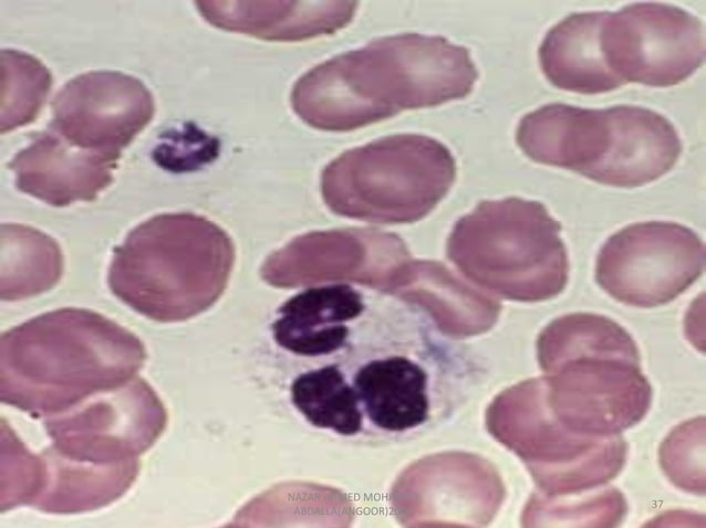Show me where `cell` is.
<instances>
[{
    "mask_svg": "<svg viewBox=\"0 0 706 528\" xmlns=\"http://www.w3.org/2000/svg\"><path fill=\"white\" fill-rule=\"evenodd\" d=\"M1 298L19 300L53 287L62 274L59 244L22 224L1 225Z\"/></svg>",
    "mask_w": 706,
    "mask_h": 528,
    "instance_id": "ac0fdd59",
    "label": "cell"
},
{
    "mask_svg": "<svg viewBox=\"0 0 706 528\" xmlns=\"http://www.w3.org/2000/svg\"><path fill=\"white\" fill-rule=\"evenodd\" d=\"M560 231L561 224L537 201H482L456 223L448 251L467 273L506 295L546 299L568 281Z\"/></svg>",
    "mask_w": 706,
    "mask_h": 528,
    "instance_id": "8992f818",
    "label": "cell"
},
{
    "mask_svg": "<svg viewBox=\"0 0 706 528\" xmlns=\"http://www.w3.org/2000/svg\"><path fill=\"white\" fill-rule=\"evenodd\" d=\"M40 460V487L31 506L55 514L89 511L116 500L138 472L137 458L115 464L81 462L52 446Z\"/></svg>",
    "mask_w": 706,
    "mask_h": 528,
    "instance_id": "e0dca14e",
    "label": "cell"
},
{
    "mask_svg": "<svg viewBox=\"0 0 706 528\" xmlns=\"http://www.w3.org/2000/svg\"><path fill=\"white\" fill-rule=\"evenodd\" d=\"M1 133L34 120L52 85V75L37 57L1 51Z\"/></svg>",
    "mask_w": 706,
    "mask_h": 528,
    "instance_id": "d6986e66",
    "label": "cell"
},
{
    "mask_svg": "<svg viewBox=\"0 0 706 528\" xmlns=\"http://www.w3.org/2000/svg\"><path fill=\"white\" fill-rule=\"evenodd\" d=\"M216 28L269 41H301L344 28L355 1H196Z\"/></svg>",
    "mask_w": 706,
    "mask_h": 528,
    "instance_id": "9a60e30c",
    "label": "cell"
},
{
    "mask_svg": "<svg viewBox=\"0 0 706 528\" xmlns=\"http://www.w3.org/2000/svg\"><path fill=\"white\" fill-rule=\"evenodd\" d=\"M609 110L613 126L612 146L588 179L632 188L652 182L674 167L682 142L669 120L633 105H617Z\"/></svg>",
    "mask_w": 706,
    "mask_h": 528,
    "instance_id": "5bb4252c",
    "label": "cell"
},
{
    "mask_svg": "<svg viewBox=\"0 0 706 528\" xmlns=\"http://www.w3.org/2000/svg\"><path fill=\"white\" fill-rule=\"evenodd\" d=\"M230 236L193 213L153 217L114 251L108 285L139 314L160 321L194 316L222 292L233 264Z\"/></svg>",
    "mask_w": 706,
    "mask_h": 528,
    "instance_id": "5b68a950",
    "label": "cell"
},
{
    "mask_svg": "<svg viewBox=\"0 0 706 528\" xmlns=\"http://www.w3.org/2000/svg\"><path fill=\"white\" fill-rule=\"evenodd\" d=\"M454 178L455 161L444 145L423 135H395L331 162L322 175V194L345 217L409 222L426 214Z\"/></svg>",
    "mask_w": 706,
    "mask_h": 528,
    "instance_id": "52a82bcc",
    "label": "cell"
},
{
    "mask_svg": "<svg viewBox=\"0 0 706 528\" xmlns=\"http://www.w3.org/2000/svg\"><path fill=\"white\" fill-rule=\"evenodd\" d=\"M145 357L134 334L97 313L49 311L1 336V401L55 415L135 378Z\"/></svg>",
    "mask_w": 706,
    "mask_h": 528,
    "instance_id": "3957f363",
    "label": "cell"
},
{
    "mask_svg": "<svg viewBox=\"0 0 706 528\" xmlns=\"http://www.w3.org/2000/svg\"><path fill=\"white\" fill-rule=\"evenodd\" d=\"M660 463L668 479L695 495L705 494V418L677 425L660 447Z\"/></svg>",
    "mask_w": 706,
    "mask_h": 528,
    "instance_id": "ffe728a7",
    "label": "cell"
},
{
    "mask_svg": "<svg viewBox=\"0 0 706 528\" xmlns=\"http://www.w3.org/2000/svg\"><path fill=\"white\" fill-rule=\"evenodd\" d=\"M609 11L572 13L546 34L539 60L543 74L560 89L580 94L613 91L625 82L606 64L601 28Z\"/></svg>",
    "mask_w": 706,
    "mask_h": 528,
    "instance_id": "2e32d148",
    "label": "cell"
},
{
    "mask_svg": "<svg viewBox=\"0 0 706 528\" xmlns=\"http://www.w3.org/2000/svg\"><path fill=\"white\" fill-rule=\"evenodd\" d=\"M48 125L71 144L120 159L123 148L152 120V93L136 77L92 71L70 80L51 102Z\"/></svg>",
    "mask_w": 706,
    "mask_h": 528,
    "instance_id": "8fae6325",
    "label": "cell"
},
{
    "mask_svg": "<svg viewBox=\"0 0 706 528\" xmlns=\"http://www.w3.org/2000/svg\"><path fill=\"white\" fill-rule=\"evenodd\" d=\"M272 338L289 400L311 426L346 441H408L455 410L470 367L424 306L359 282L310 285L277 310Z\"/></svg>",
    "mask_w": 706,
    "mask_h": 528,
    "instance_id": "6da1fadb",
    "label": "cell"
},
{
    "mask_svg": "<svg viewBox=\"0 0 706 528\" xmlns=\"http://www.w3.org/2000/svg\"><path fill=\"white\" fill-rule=\"evenodd\" d=\"M609 67L625 83L667 87L689 77L705 59V28L692 13L640 2L609 12L600 34Z\"/></svg>",
    "mask_w": 706,
    "mask_h": 528,
    "instance_id": "9c48e42d",
    "label": "cell"
},
{
    "mask_svg": "<svg viewBox=\"0 0 706 528\" xmlns=\"http://www.w3.org/2000/svg\"><path fill=\"white\" fill-rule=\"evenodd\" d=\"M540 353L552 372L551 404L568 430L613 436L638 423L652 402L636 342L614 320L590 313L556 319Z\"/></svg>",
    "mask_w": 706,
    "mask_h": 528,
    "instance_id": "277c9868",
    "label": "cell"
},
{
    "mask_svg": "<svg viewBox=\"0 0 706 528\" xmlns=\"http://www.w3.org/2000/svg\"><path fill=\"white\" fill-rule=\"evenodd\" d=\"M705 270V245L689 228L647 221L627 225L601 247L595 279L625 305L652 308L674 300Z\"/></svg>",
    "mask_w": 706,
    "mask_h": 528,
    "instance_id": "ba28073f",
    "label": "cell"
},
{
    "mask_svg": "<svg viewBox=\"0 0 706 528\" xmlns=\"http://www.w3.org/2000/svg\"><path fill=\"white\" fill-rule=\"evenodd\" d=\"M52 447L81 462L115 464L136 460L160 429V406L139 378L96 393L65 412L46 416Z\"/></svg>",
    "mask_w": 706,
    "mask_h": 528,
    "instance_id": "30bf717a",
    "label": "cell"
},
{
    "mask_svg": "<svg viewBox=\"0 0 706 528\" xmlns=\"http://www.w3.org/2000/svg\"><path fill=\"white\" fill-rule=\"evenodd\" d=\"M567 496L568 500L559 503L556 510L562 526L614 527L626 515V499L613 487L583 497L581 493Z\"/></svg>",
    "mask_w": 706,
    "mask_h": 528,
    "instance_id": "44dd1931",
    "label": "cell"
},
{
    "mask_svg": "<svg viewBox=\"0 0 706 528\" xmlns=\"http://www.w3.org/2000/svg\"><path fill=\"white\" fill-rule=\"evenodd\" d=\"M118 158L75 146L49 127L9 162L17 188L53 207L92 201L113 181Z\"/></svg>",
    "mask_w": 706,
    "mask_h": 528,
    "instance_id": "7c38bea8",
    "label": "cell"
},
{
    "mask_svg": "<svg viewBox=\"0 0 706 528\" xmlns=\"http://www.w3.org/2000/svg\"><path fill=\"white\" fill-rule=\"evenodd\" d=\"M477 77L466 47L439 35L404 33L314 66L295 82L291 105L314 128L347 131L464 98Z\"/></svg>",
    "mask_w": 706,
    "mask_h": 528,
    "instance_id": "7a4b0ae2",
    "label": "cell"
},
{
    "mask_svg": "<svg viewBox=\"0 0 706 528\" xmlns=\"http://www.w3.org/2000/svg\"><path fill=\"white\" fill-rule=\"evenodd\" d=\"M516 138L532 160L588 178L609 154L613 127L609 108L549 104L521 118Z\"/></svg>",
    "mask_w": 706,
    "mask_h": 528,
    "instance_id": "4fadbf2b",
    "label": "cell"
}]
</instances>
